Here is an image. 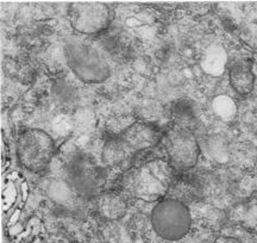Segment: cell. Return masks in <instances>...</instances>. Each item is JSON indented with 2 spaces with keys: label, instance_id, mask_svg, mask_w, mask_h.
<instances>
[{
  "label": "cell",
  "instance_id": "3957f363",
  "mask_svg": "<svg viewBox=\"0 0 257 243\" xmlns=\"http://www.w3.org/2000/svg\"><path fill=\"white\" fill-rule=\"evenodd\" d=\"M157 131L149 124L137 122L126 128L106 143L104 161L107 165H117L133 158L143 150L156 145Z\"/></svg>",
  "mask_w": 257,
  "mask_h": 243
},
{
  "label": "cell",
  "instance_id": "52a82bcc",
  "mask_svg": "<svg viewBox=\"0 0 257 243\" xmlns=\"http://www.w3.org/2000/svg\"><path fill=\"white\" fill-rule=\"evenodd\" d=\"M68 17L79 34L96 35L108 27L111 11L104 3H73L68 8Z\"/></svg>",
  "mask_w": 257,
  "mask_h": 243
},
{
  "label": "cell",
  "instance_id": "30bf717a",
  "mask_svg": "<svg viewBox=\"0 0 257 243\" xmlns=\"http://www.w3.org/2000/svg\"><path fill=\"white\" fill-rule=\"evenodd\" d=\"M229 80L234 91L242 95L251 93L255 86V74L246 62L232 63L229 68Z\"/></svg>",
  "mask_w": 257,
  "mask_h": 243
},
{
  "label": "cell",
  "instance_id": "8fae6325",
  "mask_svg": "<svg viewBox=\"0 0 257 243\" xmlns=\"http://www.w3.org/2000/svg\"><path fill=\"white\" fill-rule=\"evenodd\" d=\"M226 65L227 54L219 44H213V46L208 47L200 61L202 70L212 76H219L223 74Z\"/></svg>",
  "mask_w": 257,
  "mask_h": 243
},
{
  "label": "cell",
  "instance_id": "9c48e42d",
  "mask_svg": "<svg viewBox=\"0 0 257 243\" xmlns=\"http://www.w3.org/2000/svg\"><path fill=\"white\" fill-rule=\"evenodd\" d=\"M96 211L101 217L108 220H117L126 213V201L120 194L114 192L100 193L95 201Z\"/></svg>",
  "mask_w": 257,
  "mask_h": 243
},
{
  "label": "cell",
  "instance_id": "277c9868",
  "mask_svg": "<svg viewBox=\"0 0 257 243\" xmlns=\"http://www.w3.org/2000/svg\"><path fill=\"white\" fill-rule=\"evenodd\" d=\"M153 229L166 241H179L187 235L192 225L188 207L178 199H163L152 211Z\"/></svg>",
  "mask_w": 257,
  "mask_h": 243
},
{
  "label": "cell",
  "instance_id": "ba28073f",
  "mask_svg": "<svg viewBox=\"0 0 257 243\" xmlns=\"http://www.w3.org/2000/svg\"><path fill=\"white\" fill-rule=\"evenodd\" d=\"M67 177L70 185L81 194H92L100 186V174L86 158H75L68 164Z\"/></svg>",
  "mask_w": 257,
  "mask_h": 243
},
{
  "label": "cell",
  "instance_id": "6da1fadb",
  "mask_svg": "<svg viewBox=\"0 0 257 243\" xmlns=\"http://www.w3.org/2000/svg\"><path fill=\"white\" fill-rule=\"evenodd\" d=\"M67 65L76 78L86 84H101L110 78L111 66L99 48L79 37H69L64 44Z\"/></svg>",
  "mask_w": 257,
  "mask_h": 243
},
{
  "label": "cell",
  "instance_id": "7a4b0ae2",
  "mask_svg": "<svg viewBox=\"0 0 257 243\" xmlns=\"http://www.w3.org/2000/svg\"><path fill=\"white\" fill-rule=\"evenodd\" d=\"M172 180V165L163 160H152L128 172L125 188L131 196L147 203L165 197Z\"/></svg>",
  "mask_w": 257,
  "mask_h": 243
},
{
  "label": "cell",
  "instance_id": "8992f818",
  "mask_svg": "<svg viewBox=\"0 0 257 243\" xmlns=\"http://www.w3.org/2000/svg\"><path fill=\"white\" fill-rule=\"evenodd\" d=\"M169 164L180 171H188L197 165L200 148L197 137L187 128H173L165 139Z\"/></svg>",
  "mask_w": 257,
  "mask_h": 243
},
{
  "label": "cell",
  "instance_id": "5b68a950",
  "mask_svg": "<svg viewBox=\"0 0 257 243\" xmlns=\"http://www.w3.org/2000/svg\"><path fill=\"white\" fill-rule=\"evenodd\" d=\"M55 143L49 134L41 129H28L18 137L17 155L21 165L34 173H40L49 166Z\"/></svg>",
  "mask_w": 257,
  "mask_h": 243
},
{
  "label": "cell",
  "instance_id": "7c38bea8",
  "mask_svg": "<svg viewBox=\"0 0 257 243\" xmlns=\"http://www.w3.org/2000/svg\"><path fill=\"white\" fill-rule=\"evenodd\" d=\"M212 108L214 113L223 120H232L237 113V105L229 95H217L212 101Z\"/></svg>",
  "mask_w": 257,
  "mask_h": 243
}]
</instances>
